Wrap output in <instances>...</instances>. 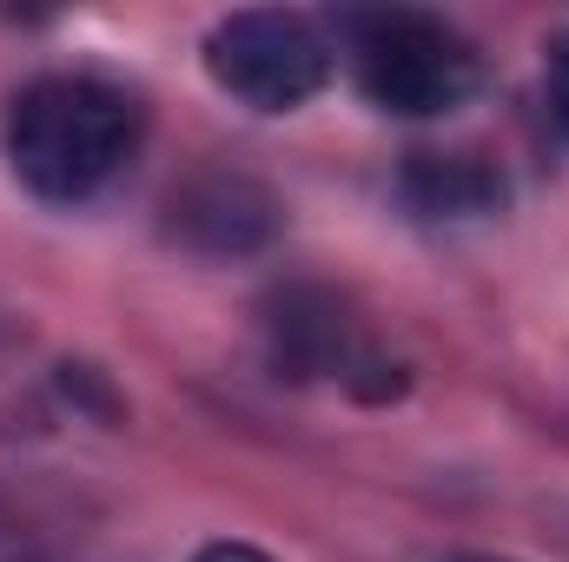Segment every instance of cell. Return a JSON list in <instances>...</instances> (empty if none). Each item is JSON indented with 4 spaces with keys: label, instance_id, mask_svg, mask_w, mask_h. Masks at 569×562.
I'll list each match as a JSON object with an SVG mask.
<instances>
[{
    "label": "cell",
    "instance_id": "cell-1",
    "mask_svg": "<svg viewBox=\"0 0 569 562\" xmlns=\"http://www.w3.org/2000/svg\"><path fill=\"white\" fill-rule=\"evenodd\" d=\"M140 100L100 73H40L7 107V165L47 205L100 199L140 152Z\"/></svg>",
    "mask_w": 569,
    "mask_h": 562
},
{
    "label": "cell",
    "instance_id": "cell-2",
    "mask_svg": "<svg viewBox=\"0 0 569 562\" xmlns=\"http://www.w3.org/2000/svg\"><path fill=\"white\" fill-rule=\"evenodd\" d=\"M345 53H351L358 93L398 120H437V113L463 107L477 87V47L443 13H425V7L351 13Z\"/></svg>",
    "mask_w": 569,
    "mask_h": 562
},
{
    "label": "cell",
    "instance_id": "cell-3",
    "mask_svg": "<svg viewBox=\"0 0 569 562\" xmlns=\"http://www.w3.org/2000/svg\"><path fill=\"white\" fill-rule=\"evenodd\" d=\"M206 73L252 113H298L331 80V47L305 13L246 7L206 33Z\"/></svg>",
    "mask_w": 569,
    "mask_h": 562
},
{
    "label": "cell",
    "instance_id": "cell-4",
    "mask_svg": "<svg viewBox=\"0 0 569 562\" xmlns=\"http://www.w3.org/2000/svg\"><path fill=\"white\" fill-rule=\"evenodd\" d=\"M166 212H172L166 232H172L179 245L206 252V259L259 252V245L279 232V205H272V192L252 185V179H239V172H206V179L179 185Z\"/></svg>",
    "mask_w": 569,
    "mask_h": 562
},
{
    "label": "cell",
    "instance_id": "cell-5",
    "mask_svg": "<svg viewBox=\"0 0 569 562\" xmlns=\"http://www.w3.org/2000/svg\"><path fill=\"white\" fill-rule=\"evenodd\" d=\"M405 199L425 219H483L503 205V172L483 152H411Z\"/></svg>",
    "mask_w": 569,
    "mask_h": 562
},
{
    "label": "cell",
    "instance_id": "cell-6",
    "mask_svg": "<svg viewBox=\"0 0 569 562\" xmlns=\"http://www.w3.org/2000/svg\"><path fill=\"white\" fill-rule=\"evenodd\" d=\"M543 80H550V113L563 120V133H569V27L550 40V53H543Z\"/></svg>",
    "mask_w": 569,
    "mask_h": 562
},
{
    "label": "cell",
    "instance_id": "cell-7",
    "mask_svg": "<svg viewBox=\"0 0 569 562\" xmlns=\"http://www.w3.org/2000/svg\"><path fill=\"white\" fill-rule=\"evenodd\" d=\"M192 562H272V556H266L259 543H232V536H226V543H206Z\"/></svg>",
    "mask_w": 569,
    "mask_h": 562
},
{
    "label": "cell",
    "instance_id": "cell-8",
    "mask_svg": "<svg viewBox=\"0 0 569 562\" xmlns=\"http://www.w3.org/2000/svg\"><path fill=\"white\" fill-rule=\"evenodd\" d=\"M450 562H517V556H450Z\"/></svg>",
    "mask_w": 569,
    "mask_h": 562
}]
</instances>
